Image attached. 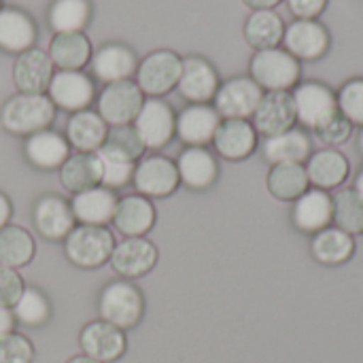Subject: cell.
Masks as SVG:
<instances>
[{"label":"cell","instance_id":"27","mask_svg":"<svg viewBox=\"0 0 363 363\" xmlns=\"http://www.w3.org/2000/svg\"><path fill=\"white\" fill-rule=\"evenodd\" d=\"M62 185L72 191L81 194L85 189L98 187L102 183V160L98 153H74L70 155L60 168Z\"/></svg>","mask_w":363,"mask_h":363},{"label":"cell","instance_id":"32","mask_svg":"<svg viewBox=\"0 0 363 363\" xmlns=\"http://www.w3.org/2000/svg\"><path fill=\"white\" fill-rule=\"evenodd\" d=\"M91 68L100 81L117 83L136 72V55L125 45H104L91 62Z\"/></svg>","mask_w":363,"mask_h":363},{"label":"cell","instance_id":"45","mask_svg":"<svg viewBox=\"0 0 363 363\" xmlns=\"http://www.w3.org/2000/svg\"><path fill=\"white\" fill-rule=\"evenodd\" d=\"M23 289L26 287H23V281L17 274V270L0 264V304L11 308L19 300Z\"/></svg>","mask_w":363,"mask_h":363},{"label":"cell","instance_id":"40","mask_svg":"<svg viewBox=\"0 0 363 363\" xmlns=\"http://www.w3.org/2000/svg\"><path fill=\"white\" fill-rule=\"evenodd\" d=\"M49 315H51V308H49L47 298L34 287H26L19 300L13 304V317L21 325H30V328L43 325L49 319Z\"/></svg>","mask_w":363,"mask_h":363},{"label":"cell","instance_id":"24","mask_svg":"<svg viewBox=\"0 0 363 363\" xmlns=\"http://www.w3.org/2000/svg\"><path fill=\"white\" fill-rule=\"evenodd\" d=\"M177 170L181 183L196 191L213 187L219 177V164L206 147H187L179 155Z\"/></svg>","mask_w":363,"mask_h":363},{"label":"cell","instance_id":"8","mask_svg":"<svg viewBox=\"0 0 363 363\" xmlns=\"http://www.w3.org/2000/svg\"><path fill=\"white\" fill-rule=\"evenodd\" d=\"M181 68L183 60L174 51H153L140 62L136 70V85L140 87L143 94H149L151 98L164 96L179 85Z\"/></svg>","mask_w":363,"mask_h":363},{"label":"cell","instance_id":"26","mask_svg":"<svg viewBox=\"0 0 363 363\" xmlns=\"http://www.w3.org/2000/svg\"><path fill=\"white\" fill-rule=\"evenodd\" d=\"M115 228L128 238H143L155 223V208L143 196H125L117 202Z\"/></svg>","mask_w":363,"mask_h":363},{"label":"cell","instance_id":"50","mask_svg":"<svg viewBox=\"0 0 363 363\" xmlns=\"http://www.w3.org/2000/svg\"><path fill=\"white\" fill-rule=\"evenodd\" d=\"M353 189H355V191L359 194V198L363 200V168L359 170V174L355 177V185H353Z\"/></svg>","mask_w":363,"mask_h":363},{"label":"cell","instance_id":"12","mask_svg":"<svg viewBox=\"0 0 363 363\" xmlns=\"http://www.w3.org/2000/svg\"><path fill=\"white\" fill-rule=\"evenodd\" d=\"M296 125V108L291 91H264L253 115V128L259 136H277Z\"/></svg>","mask_w":363,"mask_h":363},{"label":"cell","instance_id":"4","mask_svg":"<svg viewBox=\"0 0 363 363\" xmlns=\"http://www.w3.org/2000/svg\"><path fill=\"white\" fill-rule=\"evenodd\" d=\"M113 249V234L102 225H79L64 238V251L79 268H98L106 264Z\"/></svg>","mask_w":363,"mask_h":363},{"label":"cell","instance_id":"16","mask_svg":"<svg viewBox=\"0 0 363 363\" xmlns=\"http://www.w3.org/2000/svg\"><path fill=\"white\" fill-rule=\"evenodd\" d=\"M257 143L259 134L249 119H223L213 138L215 151L230 162L247 160L257 149Z\"/></svg>","mask_w":363,"mask_h":363},{"label":"cell","instance_id":"13","mask_svg":"<svg viewBox=\"0 0 363 363\" xmlns=\"http://www.w3.org/2000/svg\"><path fill=\"white\" fill-rule=\"evenodd\" d=\"M132 183L140 194L149 198H166L179 187L181 179L172 160L164 155H151L136 166Z\"/></svg>","mask_w":363,"mask_h":363},{"label":"cell","instance_id":"17","mask_svg":"<svg viewBox=\"0 0 363 363\" xmlns=\"http://www.w3.org/2000/svg\"><path fill=\"white\" fill-rule=\"evenodd\" d=\"M304 168H306L311 187L325 189V191L342 187L351 174V162L338 149H319L311 153Z\"/></svg>","mask_w":363,"mask_h":363},{"label":"cell","instance_id":"9","mask_svg":"<svg viewBox=\"0 0 363 363\" xmlns=\"http://www.w3.org/2000/svg\"><path fill=\"white\" fill-rule=\"evenodd\" d=\"M143 91L134 81L125 79L108 83L98 98V115L113 128L130 125V121H134L138 111L143 108Z\"/></svg>","mask_w":363,"mask_h":363},{"label":"cell","instance_id":"2","mask_svg":"<svg viewBox=\"0 0 363 363\" xmlns=\"http://www.w3.org/2000/svg\"><path fill=\"white\" fill-rule=\"evenodd\" d=\"M55 117V104L45 94H17L0 113V121L6 132L17 136H32L47 130Z\"/></svg>","mask_w":363,"mask_h":363},{"label":"cell","instance_id":"41","mask_svg":"<svg viewBox=\"0 0 363 363\" xmlns=\"http://www.w3.org/2000/svg\"><path fill=\"white\" fill-rule=\"evenodd\" d=\"M336 98L340 115L349 119L353 128H363V77L342 83V87L336 91Z\"/></svg>","mask_w":363,"mask_h":363},{"label":"cell","instance_id":"37","mask_svg":"<svg viewBox=\"0 0 363 363\" xmlns=\"http://www.w3.org/2000/svg\"><path fill=\"white\" fill-rule=\"evenodd\" d=\"M34 257V238L19 225H4L0 230V264L21 268Z\"/></svg>","mask_w":363,"mask_h":363},{"label":"cell","instance_id":"34","mask_svg":"<svg viewBox=\"0 0 363 363\" xmlns=\"http://www.w3.org/2000/svg\"><path fill=\"white\" fill-rule=\"evenodd\" d=\"M268 191L281 202H296L311 189V181L304 164H274L266 179Z\"/></svg>","mask_w":363,"mask_h":363},{"label":"cell","instance_id":"10","mask_svg":"<svg viewBox=\"0 0 363 363\" xmlns=\"http://www.w3.org/2000/svg\"><path fill=\"white\" fill-rule=\"evenodd\" d=\"M134 128L145 143V149H162L177 132V115L168 102L149 98L143 102V108L134 119Z\"/></svg>","mask_w":363,"mask_h":363},{"label":"cell","instance_id":"42","mask_svg":"<svg viewBox=\"0 0 363 363\" xmlns=\"http://www.w3.org/2000/svg\"><path fill=\"white\" fill-rule=\"evenodd\" d=\"M34 349L21 334H6L0 338V363H32Z\"/></svg>","mask_w":363,"mask_h":363},{"label":"cell","instance_id":"14","mask_svg":"<svg viewBox=\"0 0 363 363\" xmlns=\"http://www.w3.org/2000/svg\"><path fill=\"white\" fill-rule=\"evenodd\" d=\"M219 74L213 68V64L204 57L191 55L183 60L181 79H179V91L185 100L194 104H206L215 100V94L219 89Z\"/></svg>","mask_w":363,"mask_h":363},{"label":"cell","instance_id":"46","mask_svg":"<svg viewBox=\"0 0 363 363\" xmlns=\"http://www.w3.org/2000/svg\"><path fill=\"white\" fill-rule=\"evenodd\" d=\"M285 4L296 19H317L325 11L328 0H285Z\"/></svg>","mask_w":363,"mask_h":363},{"label":"cell","instance_id":"49","mask_svg":"<svg viewBox=\"0 0 363 363\" xmlns=\"http://www.w3.org/2000/svg\"><path fill=\"white\" fill-rule=\"evenodd\" d=\"M247 6H251L253 11H262V9H274L277 4H281L283 0H242Z\"/></svg>","mask_w":363,"mask_h":363},{"label":"cell","instance_id":"25","mask_svg":"<svg viewBox=\"0 0 363 363\" xmlns=\"http://www.w3.org/2000/svg\"><path fill=\"white\" fill-rule=\"evenodd\" d=\"M34 225L47 240H64L74 230V215L66 200L45 196L34 206Z\"/></svg>","mask_w":363,"mask_h":363},{"label":"cell","instance_id":"48","mask_svg":"<svg viewBox=\"0 0 363 363\" xmlns=\"http://www.w3.org/2000/svg\"><path fill=\"white\" fill-rule=\"evenodd\" d=\"M11 219V202L4 194H0V230L9 223Z\"/></svg>","mask_w":363,"mask_h":363},{"label":"cell","instance_id":"52","mask_svg":"<svg viewBox=\"0 0 363 363\" xmlns=\"http://www.w3.org/2000/svg\"><path fill=\"white\" fill-rule=\"evenodd\" d=\"M357 149H359V153H362L363 157V128L362 132H359V138H357Z\"/></svg>","mask_w":363,"mask_h":363},{"label":"cell","instance_id":"39","mask_svg":"<svg viewBox=\"0 0 363 363\" xmlns=\"http://www.w3.org/2000/svg\"><path fill=\"white\" fill-rule=\"evenodd\" d=\"M89 21L87 0H55L49 9V26L57 32H81Z\"/></svg>","mask_w":363,"mask_h":363},{"label":"cell","instance_id":"22","mask_svg":"<svg viewBox=\"0 0 363 363\" xmlns=\"http://www.w3.org/2000/svg\"><path fill=\"white\" fill-rule=\"evenodd\" d=\"M79 340H81V349L85 351V355L96 362H115L125 351L123 330H119L106 321H94L89 325H85Z\"/></svg>","mask_w":363,"mask_h":363},{"label":"cell","instance_id":"3","mask_svg":"<svg viewBox=\"0 0 363 363\" xmlns=\"http://www.w3.org/2000/svg\"><path fill=\"white\" fill-rule=\"evenodd\" d=\"M296 121L306 130H319L332 121L338 111L336 91L321 81H302L291 89Z\"/></svg>","mask_w":363,"mask_h":363},{"label":"cell","instance_id":"7","mask_svg":"<svg viewBox=\"0 0 363 363\" xmlns=\"http://www.w3.org/2000/svg\"><path fill=\"white\" fill-rule=\"evenodd\" d=\"M264 89L251 77H234L219 85L215 94V111L223 119H249L255 115Z\"/></svg>","mask_w":363,"mask_h":363},{"label":"cell","instance_id":"19","mask_svg":"<svg viewBox=\"0 0 363 363\" xmlns=\"http://www.w3.org/2000/svg\"><path fill=\"white\" fill-rule=\"evenodd\" d=\"M262 153L270 166H274V164H306V160L313 153V138L306 134L304 128L294 125L287 132L264 138Z\"/></svg>","mask_w":363,"mask_h":363},{"label":"cell","instance_id":"18","mask_svg":"<svg viewBox=\"0 0 363 363\" xmlns=\"http://www.w3.org/2000/svg\"><path fill=\"white\" fill-rule=\"evenodd\" d=\"M221 123L219 113L211 104H189L177 117V136L187 147H206L213 143Z\"/></svg>","mask_w":363,"mask_h":363},{"label":"cell","instance_id":"38","mask_svg":"<svg viewBox=\"0 0 363 363\" xmlns=\"http://www.w3.org/2000/svg\"><path fill=\"white\" fill-rule=\"evenodd\" d=\"M334 223L351 236L363 234V200L353 187H342L332 194Z\"/></svg>","mask_w":363,"mask_h":363},{"label":"cell","instance_id":"30","mask_svg":"<svg viewBox=\"0 0 363 363\" xmlns=\"http://www.w3.org/2000/svg\"><path fill=\"white\" fill-rule=\"evenodd\" d=\"M36 26L19 9H0V49L23 53L34 47Z\"/></svg>","mask_w":363,"mask_h":363},{"label":"cell","instance_id":"36","mask_svg":"<svg viewBox=\"0 0 363 363\" xmlns=\"http://www.w3.org/2000/svg\"><path fill=\"white\" fill-rule=\"evenodd\" d=\"M143 151H145V143L140 140L134 125H115L106 132V138L96 153L106 160L136 164Z\"/></svg>","mask_w":363,"mask_h":363},{"label":"cell","instance_id":"15","mask_svg":"<svg viewBox=\"0 0 363 363\" xmlns=\"http://www.w3.org/2000/svg\"><path fill=\"white\" fill-rule=\"evenodd\" d=\"M49 98L64 111H85L94 100V83L81 70H57L49 83Z\"/></svg>","mask_w":363,"mask_h":363},{"label":"cell","instance_id":"47","mask_svg":"<svg viewBox=\"0 0 363 363\" xmlns=\"http://www.w3.org/2000/svg\"><path fill=\"white\" fill-rule=\"evenodd\" d=\"M15 328V317H13V311L9 306H2L0 304V338L11 334Z\"/></svg>","mask_w":363,"mask_h":363},{"label":"cell","instance_id":"35","mask_svg":"<svg viewBox=\"0 0 363 363\" xmlns=\"http://www.w3.org/2000/svg\"><path fill=\"white\" fill-rule=\"evenodd\" d=\"M49 57L53 66L62 70H79L91 57V45L81 32H64L55 34L49 45Z\"/></svg>","mask_w":363,"mask_h":363},{"label":"cell","instance_id":"29","mask_svg":"<svg viewBox=\"0 0 363 363\" xmlns=\"http://www.w3.org/2000/svg\"><path fill=\"white\" fill-rule=\"evenodd\" d=\"M26 157L40 170H55L70 157L68 155V140L57 132L43 130L26 140Z\"/></svg>","mask_w":363,"mask_h":363},{"label":"cell","instance_id":"33","mask_svg":"<svg viewBox=\"0 0 363 363\" xmlns=\"http://www.w3.org/2000/svg\"><path fill=\"white\" fill-rule=\"evenodd\" d=\"M68 143L79 153H96L106 138V121L94 111H79L68 121Z\"/></svg>","mask_w":363,"mask_h":363},{"label":"cell","instance_id":"21","mask_svg":"<svg viewBox=\"0 0 363 363\" xmlns=\"http://www.w3.org/2000/svg\"><path fill=\"white\" fill-rule=\"evenodd\" d=\"M117 196L113 189H106L102 185L85 189L81 194H74L70 208L74 215V221H81V225H102L113 221L117 211Z\"/></svg>","mask_w":363,"mask_h":363},{"label":"cell","instance_id":"6","mask_svg":"<svg viewBox=\"0 0 363 363\" xmlns=\"http://www.w3.org/2000/svg\"><path fill=\"white\" fill-rule=\"evenodd\" d=\"M332 47V34L319 19H294L285 26L283 49L300 62L321 60Z\"/></svg>","mask_w":363,"mask_h":363},{"label":"cell","instance_id":"11","mask_svg":"<svg viewBox=\"0 0 363 363\" xmlns=\"http://www.w3.org/2000/svg\"><path fill=\"white\" fill-rule=\"evenodd\" d=\"M291 221L294 228L304 234H317L334 223V202L332 194L325 189L311 187L304 191L291 208Z\"/></svg>","mask_w":363,"mask_h":363},{"label":"cell","instance_id":"5","mask_svg":"<svg viewBox=\"0 0 363 363\" xmlns=\"http://www.w3.org/2000/svg\"><path fill=\"white\" fill-rule=\"evenodd\" d=\"M98 311H100L102 321H106L119 330H128L140 321L145 302H143L140 291L132 283L115 281L102 289Z\"/></svg>","mask_w":363,"mask_h":363},{"label":"cell","instance_id":"28","mask_svg":"<svg viewBox=\"0 0 363 363\" xmlns=\"http://www.w3.org/2000/svg\"><path fill=\"white\" fill-rule=\"evenodd\" d=\"M311 253L323 266H342L355 253V238L345 230L330 225L313 236Z\"/></svg>","mask_w":363,"mask_h":363},{"label":"cell","instance_id":"1","mask_svg":"<svg viewBox=\"0 0 363 363\" xmlns=\"http://www.w3.org/2000/svg\"><path fill=\"white\" fill-rule=\"evenodd\" d=\"M249 77L264 91H291L302 77V64L281 47L255 51L249 62Z\"/></svg>","mask_w":363,"mask_h":363},{"label":"cell","instance_id":"44","mask_svg":"<svg viewBox=\"0 0 363 363\" xmlns=\"http://www.w3.org/2000/svg\"><path fill=\"white\" fill-rule=\"evenodd\" d=\"M100 160H102V183H100L102 187H106V189L123 187L134 179L136 164L115 162V160H106V157H100Z\"/></svg>","mask_w":363,"mask_h":363},{"label":"cell","instance_id":"20","mask_svg":"<svg viewBox=\"0 0 363 363\" xmlns=\"http://www.w3.org/2000/svg\"><path fill=\"white\" fill-rule=\"evenodd\" d=\"M53 77V62L49 53L40 49H28L19 53L13 66V81L21 94H43L49 89Z\"/></svg>","mask_w":363,"mask_h":363},{"label":"cell","instance_id":"43","mask_svg":"<svg viewBox=\"0 0 363 363\" xmlns=\"http://www.w3.org/2000/svg\"><path fill=\"white\" fill-rule=\"evenodd\" d=\"M351 134H353V125H351V121L345 119L340 113H338L332 121H328L325 125H321L319 130H315L317 140H319L321 145H325L328 149H334V147L345 145V143L351 138Z\"/></svg>","mask_w":363,"mask_h":363},{"label":"cell","instance_id":"31","mask_svg":"<svg viewBox=\"0 0 363 363\" xmlns=\"http://www.w3.org/2000/svg\"><path fill=\"white\" fill-rule=\"evenodd\" d=\"M285 21L274 9L253 11L245 21V40L255 49H272L283 43Z\"/></svg>","mask_w":363,"mask_h":363},{"label":"cell","instance_id":"23","mask_svg":"<svg viewBox=\"0 0 363 363\" xmlns=\"http://www.w3.org/2000/svg\"><path fill=\"white\" fill-rule=\"evenodd\" d=\"M157 262V249L145 238H125L115 245L111 253V266L125 279H136L147 274Z\"/></svg>","mask_w":363,"mask_h":363},{"label":"cell","instance_id":"51","mask_svg":"<svg viewBox=\"0 0 363 363\" xmlns=\"http://www.w3.org/2000/svg\"><path fill=\"white\" fill-rule=\"evenodd\" d=\"M66 363H102V362H96V359L87 357V355H81V357H72V359H68Z\"/></svg>","mask_w":363,"mask_h":363}]
</instances>
